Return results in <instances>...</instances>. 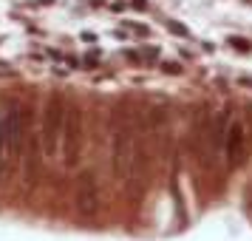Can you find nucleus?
Listing matches in <instances>:
<instances>
[{
    "label": "nucleus",
    "instance_id": "nucleus-5",
    "mask_svg": "<svg viewBox=\"0 0 252 241\" xmlns=\"http://www.w3.org/2000/svg\"><path fill=\"white\" fill-rule=\"evenodd\" d=\"M74 205L82 216H96L99 213V184L91 173H82L77 190H74Z\"/></svg>",
    "mask_w": 252,
    "mask_h": 241
},
{
    "label": "nucleus",
    "instance_id": "nucleus-4",
    "mask_svg": "<svg viewBox=\"0 0 252 241\" xmlns=\"http://www.w3.org/2000/svg\"><path fill=\"white\" fill-rule=\"evenodd\" d=\"M82 145H85V122H82V111L71 108L65 116V131H63V165L65 168H77L82 159Z\"/></svg>",
    "mask_w": 252,
    "mask_h": 241
},
{
    "label": "nucleus",
    "instance_id": "nucleus-1",
    "mask_svg": "<svg viewBox=\"0 0 252 241\" xmlns=\"http://www.w3.org/2000/svg\"><path fill=\"white\" fill-rule=\"evenodd\" d=\"M29 139L23 137V116L20 111H9L0 119V184H6L12 179L17 156Z\"/></svg>",
    "mask_w": 252,
    "mask_h": 241
},
{
    "label": "nucleus",
    "instance_id": "nucleus-3",
    "mask_svg": "<svg viewBox=\"0 0 252 241\" xmlns=\"http://www.w3.org/2000/svg\"><path fill=\"white\" fill-rule=\"evenodd\" d=\"M111 168L114 176L122 182L133 171V128L127 119H119L114 131V153H111Z\"/></svg>",
    "mask_w": 252,
    "mask_h": 241
},
{
    "label": "nucleus",
    "instance_id": "nucleus-8",
    "mask_svg": "<svg viewBox=\"0 0 252 241\" xmlns=\"http://www.w3.org/2000/svg\"><path fill=\"white\" fill-rule=\"evenodd\" d=\"M229 43H232V46L238 48V51H247V48H250V43H247V40H241V37H232Z\"/></svg>",
    "mask_w": 252,
    "mask_h": 241
},
{
    "label": "nucleus",
    "instance_id": "nucleus-7",
    "mask_svg": "<svg viewBox=\"0 0 252 241\" xmlns=\"http://www.w3.org/2000/svg\"><path fill=\"white\" fill-rule=\"evenodd\" d=\"M229 125H232V122H229V111H218V114L213 116V122H210V134H207L210 145H213V153L224 150V139H227Z\"/></svg>",
    "mask_w": 252,
    "mask_h": 241
},
{
    "label": "nucleus",
    "instance_id": "nucleus-6",
    "mask_svg": "<svg viewBox=\"0 0 252 241\" xmlns=\"http://www.w3.org/2000/svg\"><path fill=\"white\" fill-rule=\"evenodd\" d=\"M224 159H227V168L235 171L241 162L247 159V128L241 122H232L227 131V139H224Z\"/></svg>",
    "mask_w": 252,
    "mask_h": 241
},
{
    "label": "nucleus",
    "instance_id": "nucleus-2",
    "mask_svg": "<svg viewBox=\"0 0 252 241\" xmlns=\"http://www.w3.org/2000/svg\"><path fill=\"white\" fill-rule=\"evenodd\" d=\"M65 103L57 91L48 97L46 108H43V137H40V145L46 150L48 159H54L60 150H63V131H65Z\"/></svg>",
    "mask_w": 252,
    "mask_h": 241
}]
</instances>
